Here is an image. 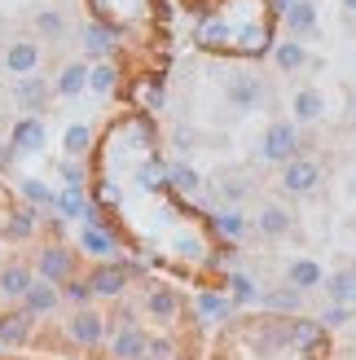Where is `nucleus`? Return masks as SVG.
I'll use <instances>...</instances> for the list:
<instances>
[{
  "instance_id": "32",
  "label": "nucleus",
  "mask_w": 356,
  "mask_h": 360,
  "mask_svg": "<svg viewBox=\"0 0 356 360\" xmlns=\"http://www.w3.org/2000/svg\"><path fill=\"white\" fill-rule=\"evenodd\" d=\"M31 233H35V211H31V207H18L9 220H5V238L23 242V238H31Z\"/></svg>"
},
{
  "instance_id": "1",
  "label": "nucleus",
  "mask_w": 356,
  "mask_h": 360,
  "mask_svg": "<svg viewBox=\"0 0 356 360\" xmlns=\"http://www.w3.org/2000/svg\"><path fill=\"white\" fill-rule=\"evenodd\" d=\"M277 0H211L193 27V44L224 58H264L277 44Z\"/></svg>"
},
{
  "instance_id": "21",
  "label": "nucleus",
  "mask_w": 356,
  "mask_h": 360,
  "mask_svg": "<svg viewBox=\"0 0 356 360\" xmlns=\"http://www.w3.org/2000/svg\"><path fill=\"white\" fill-rule=\"evenodd\" d=\"M80 246L88 250V255H97V259H110L115 250H119V246H115V238H110V233H106L101 224H93V220H88V224L80 229Z\"/></svg>"
},
{
  "instance_id": "19",
  "label": "nucleus",
  "mask_w": 356,
  "mask_h": 360,
  "mask_svg": "<svg viewBox=\"0 0 356 360\" xmlns=\"http://www.w3.org/2000/svg\"><path fill=\"white\" fill-rule=\"evenodd\" d=\"M146 312L154 321H176V316H181V295L167 290V285H154V290L146 295Z\"/></svg>"
},
{
  "instance_id": "36",
  "label": "nucleus",
  "mask_w": 356,
  "mask_h": 360,
  "mask_svg": "<svg viewBox=\"0 0 356 360\" xmlns=\"http://www.w3.org/2000/svg\"><path fill=\"white\" fill-rule=\"evenodd\" d=\"M58 211H62V215H88L84 189H80V185H66V193H58Z\"/></svg>"
},
{
  "instance_id": "26",
  "label": "nucleus",
  "mask_w": 356,
  "mask_h": 360,
  "mask_svg": "<svg viewBox=\"0 0 356 360\" xmlns=\"http://www.w3.org/2000/svg\"><path fill=\"white\" fill-rule=\"evenodd\" d=\"M23 303H27V312H31V316H44V312L58 308V290H53V281H35L31 290L23 295Z\"/></svg>"
},
{
  "instance_id": "23",
  "label": "nucleus",
  "mask_w": 356,
  "mask_h": 360,
  "mask_svg": "<svg viewBox=\"0 0 356 360\" xmlns=\"http://www.w3.org/2000/svg\"><path fill=\"white\" fill-rule=\"evenodd\" d=\"M31 27H35V35H44V40L58 44L62 35H66V13L62 9H35L31 13Z\"/></svg>"
},
{
  "instance_id": "38",
  "label": "nucleus",
  "mask_w": 356,
  "mask_h": 360,
  "mask_svg": "<svg viewBox=\"0 0 356 360\" xmlns=\"http://www.w3.org/2000/svg\"><path fill=\"white\" fill-rule=\"evenodd\" d=\"M326 326L330 330H339V326H348V321H352V303H330V308H326Z\"/></svg>"
},
{
  "instance_id": "16",
  "label": "nucleus",
  "mask_w": 356,
  "mask_h": 360,
  "mask_svg": "<svg viewBox=\"0 0 356 360\" xmlns=\"http://www.w3.org/2000/svg\"><path fill=\"white\" fill-rule=\"evenodd\" d=\"M146 347H150V338L141 334L132 321L110 338V356H115V360H141V356H146Z\"/></svg>"
},
{
  "instance_id": "33",
  "label": "nucleus",
  "mask_w": 356,
  "mask_h": 360,
  "mask_svg": "<svg viewBox=\"0 0 356 360\" xmlns=\"http://www.w3.org/2000/svg\"><path fill=\"white\" fill-rule=\"evenodd\" d=\"M211 224H216V233H224V238H246V229H251V220H246L242 211H234V207L220 211Z\"/></svg>"
},
{
  "instance_id": "3",
  "label": "nucleus",
  "mask_w": 356,
  "mask_h": 360,
  "mask_svg": "<svg viewBox=\"0 0 356 360\" xmlns=\"http://www.w3.org/2000/svg\"><path fill=\"white\" fill-rule=\"evenodd\" d=\"M281 27H286L295 40H317V31H322V13H317V0H286V5L277 9Z\"/></svg>"
},
{
  "instance_id": "25",
  "label": "nucleus",
  "mask_w": 356,
  "mask_h": 360,
  "mask_svg": "<svg viewBox=\"0 0 356 360\" xmlns=\"http://www.w3.org/2000/svg\"><path fill=\"white\" fill-rule=\"evenodd\" d=\"M31 285H35V277L27 273L23 264H9L5 273H0V295H5V299H23Z\"/></svg>"
},
{
  "instance_id": "30",
  "label": "nucleus",
  "mask_w": 356,
  "mask_h": 360,
  "mask_svg": "<svg viewBox=\"0 0 356 360\" xmlns=\"http://www.w3.org/2000/svg\"><path fill=\"white\" fill-rule=\"evenodd\" d=\"M115 84H119V70H115V62H93L88 66V88L93 93H115Z\"/></svg>"
},
{
  "instance_id": "41",
  "label": "nucleus",
  "mask_w": 356,
  "mask_h": 360,
  "mask_svg": "<svg viewBox=\"0 0 356 360\" xmlns=\"http://www.w3.org/2000/svg\"><path fill=\"white\" fill-rule=\"evenodd\" d=\"M181 5H185V9H207L211 0H181Z\"/></svg>"
},
{
  "instance_id": "34",
  "label": "nucleus",
  "mask_w": 356,
  "mask_h": 360,
  "mask_svg": "<svg viewBox=\"0 0 356 360\" xmlns=\"http://www.w3.org/2000/svg\"><path fill=\"white\" fill-rule=\"evenodd\" d=\"M62 146H66L70 158H80V154H88V146H93V132H88L84 123H70L66 136H62Z\"/></svg>"
},
{
  "instance_id": "14",
  "label": "nucleus",
  "mask_w": 356,
  "mask_h": 360,
  "mask_svg": "<svg viewBox=\"0 0 356 360\" xmlns=\"http://www.w3.org/2000/svg\"><path fill=\"white\" fill-rule=\"evenodd\" d=\"M101 334H106V316H97L93 308H80L75 316H70V338L84 347H97L101 343Z\"/></svg>"
},
{
  "instance_id": "15",
  "label": "nucleus",
  "mask_w": 356,
  "mask_h": 360,
  "mask_svg": "<svg viewBox=\"0 0 356 360\" xmlns=\"http://www.w3.org/2000/svg\"><path fill=\"white\" fill-rule=\"evenodd\" d=\"M13 101L23 105V110H40L49 101V79L44 75H18L13 79Z\"/></svg>"
},
{
  "instance_id": "35",
  "label": "nucleus",
  "mask_w": 356,
  "mask_h": 360,
  "mask_svg": "<svg viewBox=\"0 0 356 360\" xmlns=\"http://www.w3.org/2000/svg\"><path fill=\"white\" fill-rule=\"evenodd\" d=\"M167 180H172V185L181 189V193H193V189L203 185V176L193 172V167H185V163H176V167H167Z\"/></svg>"
},
{
  "instance_id": "2",
  "label": "nucleus",
  "mask_w": 356,
  "mask_h": 360,
  "mask_svg": "<svg viewBox=\"0 0 356 360\" xmlns=\"http://www.w3.org/2000/svg\"><path fill=\"white\" fill-rule=\"evenodd\" d=\"M260 154L269 158V163H291V158H299L304 154V136H299V123L295 119H273L269 123V132H264V146H260Z\"/></svg>"
},
{
  "instance_id": "9",
  "label": "nucleus",
  "mask_w": 356,
  "mask_h": 360,
  "mask_svg": "<svg viewBox=\"0 0 356 360\" xmlns=\"http://www.w3.org/2000/svg\"><path fill=\"white\" fill-rule=\"evenodd\" d=\"M269 58H273V66L281 70V75H299V70L317 66V58L308 53V44H304V40H295V35H286V40H277Z\"/></svg>"
},
{
  "instance_id": "29",
  "label": "nucleus",
  "mask_w": 356,
  "mask_h": 360,
  "mask_svg": "<svg viewBox=\"0 0 356 360\" xmlns=\"http://www.w3.org/2000/svg\"><path fill=\"white\" fill-rule=\"evenodd\" d=\"M229 285V299H234V308H246V303H260V285L246 277V273H234L224 281Z\"/></svg>"
},
{
  "instance_id": "42",
  "label": "nucleus",
  "mask_w": 356,
  "mask_h": 360,
  "mask_svg": "<svg viewBox=\"0 0 356 360\" xmlns=\"http://www.w3.org/2000/svg\"><path fill=\"white\" fill-rule=\"evenodd\" d=\"M348 105H352V115H356V88H352V93H348Z\"/></svg>"
},
{
  "instance_id": "11",
  "label": "nucleus",
  "mask_w": 356,
  "mask_h": 360,
  "mask_svg": "<svg viewBox=\"0 0 356 360\" xmlns=\"http://www.w3.org/2000/svg\"><path fill=\"white\" fill-rule=\"evenodd\" d=\"M35 66H40V44L31 40V35H23V40H13L5 49V70L18 79V75H35Z\"/></svg>"
},
{
  "instance_id": "17",
  "label": "nucleus",
  "mask_w": 356,
  "mask_h": 360,
  "mask_svg": "<svg viewBox=\"0 0 356 360\" xmlns=\"http://www.w3.org/2000/svg\"><path fill=\"white\" fill-rule=\"evenodd\" d=\"M260 303H264V308H273V312L295 316L299 308H304V290H295L291 281H281V285H273V290H260Z\"/></svg>"
},
{
  "instance_id": "31",
  "label": "nucleus",
  "mask_w": 356,
  "mask_h": 360,
  "mask_svg": "<svg viewBox=\"0 0 356 360\" xmlns=\"http://www.w3.org/2000/svg\"><path fill=\"white\" fill-rule=\"evenodd\" d=\"M18 189H23V198H27L31 207H58V193H53L49 185H40L35 176H23V180H18Z\"/></svg>"
},
{
  "instance_id": "10",
  "label": "nucleus",
  "mask_w": 356,
  "mask_h": 360,
  "mask_svg": "<svg viewBox=\"0 0 356 360\" xmlns=\"http://www.w3.org/2000/svg\"><path fill=\"white\" fill-rule=\"evenodd\" d=\"M251 229L260 233V238H269V242H281L286 233H295V215H291L286 207H277V202H264Z\"/></svg>"
},
{
  "instance_id": "12",
  "label": "nucleus",
  "mask_w": 356,
  "mask_h": 360,
  "mask_svg": "<svg viewBox=\"0 0 356 360\" xmlns=\"http://www.w3.org/2000/svg\"><path fill=\"white\" fill-rule=\"evenodd\" d=\"M291 115H295V123H322L326 119V93L322 88H295Z\"/></svg>"
},
{
  "instance_id": "39",
  "label": "nucleus",
  "mask_w": 356,
  "mask_h": 360,
  "mask_svg": "<svg viewBox=\"0 0 356 360\" xmlns=\"http://www.w3.org/2000/svg\"><path fill=\"white\" fill-rule=\"evenodd\" d=\"M66 299L80 303V308H88V299H93V285H88V281H66Z\"/></svg>"
},
{
  "instance_id": "4",
  "label": "nucleus",
  "mask_w": 356,
  "mask_h": 360,
  "mask_svg": "<svg viewBox=\"0 0 356 360\" xmlns=\"http://www.w3.org/2000/svg\"><path fill=\"white\" fill-rule=\"evenodd\" d=\"M158 5V0H93V9H97V22L106 27H132V22H146L150 9Z\"/></svg>"
},
{
  "instance_id": "28",
  "label": "nucleus",
  "mask_w": 356,
  "mask_h": 360,
  "mask_svg": "<svg viewBox=\"0 0 356 360\" xmlns=\"http://www.w3.org/2000/svg\"><path fill=\"white\" fill-rule=\"evenodd\" d=\"M229 308H234V299L220 295V290H203V295H198V316H203V321H224Z\"/></svg>"
},
{
  "instance_id": "37",
  "label": "nucleus",
  "mask_w": 356,
  "mask_h": 360,
  "mask_svg": "<svg viewBox=\"0 0 356 360\" xmlns=\"http://www.w3.org/2000/svg\"><path fill=\"white\" fill-rule=\"evenodd\" d=\"M246 193H251V180H246V176H224L220 180V198H224V202H242Z\"/></svg>"
},
{
  "instance_id": "8",
  "label": "nucleus",
  "mask_w": 356,
  "mask_h": 360,
  "mask_svg": "<svg viewBox=\"0 0 356 360\" xmlns=\"http://www.w3.org/2000/svg\"><path fill=\"white\" fill-rule=\"evenodd\" d=\"M115 53H119V31L115 27H106V22H84V58L88 62H115Z\"/></svg>"
},
{
  "instance_id": "5",
  "label": "nucleus",
  "mask_w": 356,
  "mask_h": 360,
  "mask_svg": "<svg viewBox=\"0 0 356 360\" xmlns=\"http://www.w3.org/2000/svg\"><path fill=\"white\" fill-rule=\"evenodd\" d=\"M317 185H322V163H312L304 154L281 163V189L291 198H308V193H317Z\"/></svg>"
},
{
  "instance_id": "6",
  "label": "nucleus",
  "mask_w": 356,
  "mask_h": 360,
  "mask_svg": "<svg viewBox=\"0 0 356 360\" xmlns=\"http://www.w3.org/2000/svg\"><path fill=\"white\" fill-rule=\"evenodd\" d=\"M141 273V264H97L93 273H88V285H93V295H110L119 299L128 290V277Z\"/></svg>"
},
{
  "instance_id": "18",
  "label": "nucleus",
  "mask_w": 356,
  "mask_h": 360,
  "mask_svg": "<svg viewBox=\"0 0 356 360\" xmlns=\"http://www.w3.org/2000/svg\"><path fill=\"white\" fill-rule=\"evenodd\" d=\"M286 281L295 285V290L308 295V290H317V285L326 281V273H322V264H317V259L304 255V259H291V264H286Z\"/></svg>"
},
{
  "instance_id": "13",
  "label": "nucleus",
  "mask_w": 356,
  "mask_h": 360,
  "mask_svg": "<svg viewBox=\"0 0 356 360\" xmlns=\"http://www.w3.org/2000/svg\"><path fill=\"white\" fill-rule=\"evenodd\" d=\"M35 268H40V277L44 281H70V268H75V259H70V250L66 246H44L40 250V259H35Z\"/></svg>"
},
{
  "instance_id": "27",
  "label": "nucleus",
  "mask_w": 356,
  "mask_h": 360,
  "mask_svg": "<svg viewBox=\"0 0 356 360\" xmlns=\"http://www.w3.org/2000/svg\"><path fill=\"white\" fill-rule=\"evenodd\" d=\"M31 312H13V316H0V343H27V334H31Z\"/></svg>"
},
{
  "instance_id": "20",
  "label": "nucleus",
  "mask_w": 356,
  "mask_h": 360,
  "mask_svg": "<svg viewBox=\"0 0 356 360\" xmlns=\"http://www.w3.org/2000/svg\"><path fill=\"white\" fill-rule=\"evenodd\" d=\"M40 146H44V123L35 119V115L18 119V123H13V150H18V154H35Z\"/></svg>"
},
{
  "instance_id": "22",
  "label": "nucleus",
  "mask_w": 356,
  "mask_h": 360,
  "mask_svg": "<svg viewBox=\"0 0 356 360\" xmlns=\"http://www.w3.org/2000/svg\"><path fill=\"white\" fill-rule=\"evenodd\" d=\"M322 290L330 295V303H356V268H339L322 281Z\"/></svg>"
},
{
  "instance_id": "7",
  "label": "nucleus",
  "mask_w": 356,
  "mask_h": 360,
  "mask_svg": "<svg viewBox=\"0 0 356 360\" xmlns=\"http://www.w3.org/2000/svg\"><path fill=\"white\" fill-rule=\"evenodd\" d=\"M224 97H229V105H234L238 115H246V110H255V105L264 101V79H260V75H246V70H238V75H229V79H224Z\"/></svg>"
},
{
  "instance_id": "24",
  "label": "nucleus",
  "mask_w": 356,
  "mask_h": 360,
  "mask_svg": "<svg viewBox=\"0 0 356 360\" xmlns=\"http://www.w3.org/2000/svg\"><path fill=\"white\" fill-rule=\"evenodd\" d=\"M58 97H80L84 88H88V62H70V66H62V75H58Z\"/></svg>"
},
{
  "instance_id": "40",
  "label": "nucleus",
  "mask_w": 356,
  "mask_h": 360,
  "mask_svg": "<svg viewBox=\"0 0 356 360\" xmlns=\"http://www.w3.org/2000/svg\"><path fill=\"white\" fill-rule=\"evenodd\" d=\"M339 9H343V13L352 18V22H356V0H339Z\"/></svg>"
}]
</instances>
